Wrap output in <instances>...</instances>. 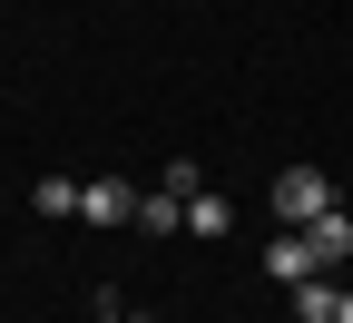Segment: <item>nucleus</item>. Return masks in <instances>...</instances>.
I'll use <instances>...</instances> for the list:
<instances>
[{"instance_id": "10", "label": "nucleus", "mask_w": 353, "mask_h": 323, "mask_svg": "<svg viewBox=\"0 0 353 323\" xmlns=\"http://www.w3.org/2000/svg\"><path fill=\"white\" fill-rule=\"evenodd\" d=\"M334 323H353V294H343V313H334Z\"/></svg>"}, {"instance_id": "6", "label": "nucleus", "mask_w": 353, "mask_h": 323, "mask_svg": "<svg viewBox=\"0 0 353 323\" xmlns=\"http://www.w3.org/2000/svg\"><path fill=\"white\" fill-rule=\"evenodd\" d=\"M138 225H148V236H176V225H187V196L148 187V196H138Z\"/></svg>"}, {"instance_id": "7", "label": "nucleus", "mask_w": 353, "mask_h": 323, "mask_svg": "<svg viewBox=\"0 0 353 323\" xmlns=\"http://www.w3.org/2000/svg\"><path fill=\"white\" fill-rule=\"evenodd\" d=\"M343 313V294L324 284V274H314V284H294V323H334Z\"/></svg>"}, {"instance_id": "5", "label": "nucleus", "mask_w": 353, "mask_h": 323, "mask_svg": "<svg viewBox=\"0 0 353 323\" xmlns=\"http://www.w3.org/2000/svg\"><path fill=\"white\" fill-rule=\"evenodd\" d=\"M304 236H314V255H324V274H334V264L353 255V216L334 206V216H314V225H304Z\"/></svg>"}, {"instance_id": "4", "label": "nucleus", "mask_w": 353, "mask_h": 323, "mask_svg": "<svg viewBox=\"0 0 353 323\" xmlns=\"http://www.w3.org/2000/svg\"><path fill=\"white\" fill-rule=\"evenodd\" d=\"M79 196H88L79 176H39V187H30V206L50 216V225H69V216H79Z\"/></svg>"}, {"instance_id": "9", "label": "nucleus", "mask_w": 353, "mask_h": 323, "mask_svg": "<svg viewBox=\"0 0 353 323\" xmlns=\"http://www.w3.org/2000/svg\"><path fill=\"white\" fill-rule=\"evenodd\" d=\"M157 187H167V196H206V167H196V157H167Z\"/></svg>"}, {"instance_id": "8", "label": "nucleus", "mask_w": 353, "mask_h": 323, "mask_svg": "<svg viewBox=\"0 0 353 323\" xmlns=\"http://www.w3.org/2000/svg\"><path fill=\"white\" fill-rule=\"evenodd\" d=\"M226 225H236L226 196H187V236H226Z\"/></svg>"}, {"instance_id": "3", "label": "nucleus", "mask_w": 353, "mask_h": 323, "mask_svg": "<svg viewBox=\"0 0 353 323\" xmlns=\"http://www.w3.org/2000/svg\"><path fill=\"white\" fill-rule=\"evenodd\" d=\"M79 216H88V225H138V187H128V176H88Z\"/></svg>"}, {"instance_id": "1", "label": "nucleus", "mask_w": 353, "mask_h": 323, "mask_svg": "<svg viewBox=\"0 0 353 323\" xmlns=\"http://www.w3.org/2000/svg\"><path fill=\"white\" fill-rule=\"evenodd\" d=\"M343 196H334V176L324 167H275V216L285 225H314V216H334Z\"/></svg>"}, {"instance_id": "2", "label": "nucleus", "mask_w": 353, "mask_h": 323, "mask_svg": "<svg viewBox=\"0 0 353 323\" xmlns=\"http://www.w3.org/2000/svg\"><path fill=\"white\" fill-rule=\"evenodd\" d=\"M265 274H275V284H314V274H324V255H314V236H304V225H285V236L265 245Z\"/></svg>"}]
</instances>
